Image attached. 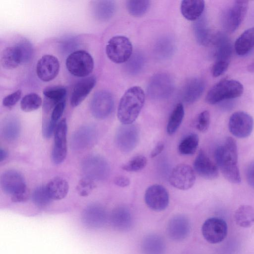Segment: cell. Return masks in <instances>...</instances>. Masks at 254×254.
Returning <instances> with one entry per match:
<instances>
[{
	"mask_svg": "<svg viewBox=\"0 0 254 254\" xmlns=\"http://www.w3.org/2000/svg\"><path fill=\"white\" fill-rule=\"evenodd\" d=\"M216 162L224 177L230 182L238 184L241 176L238 167V151L236 141L228 137L215 149Z\"/></svg>",
	"mask_w": 254,
	"mask_h": 254,
	"instance_id": "1",
	"label": "cell"
},
{
	"mask_svg": "<svg viewBox=\"0 0 254 254\" xmlns=\"http://www.w3.org/2000/svg\"><path fill=\"white\" fill-rule=\"evenodd\" d=\"M145 101V94L139 86L128 89L121 98L117 117L122 124H132L138 117Z\"/></svg>",
	"mask_w": 254,
	"mask_h": 254,
	"instance_id": "2",
	"label": "cell"
},
{
	"mask_svg": "<svg viewBox=\"0 0 254 254\" xmlns=\"http://www.w3.org/2000/svg\"><path fill=\"white\" fill-rule=\"evenodd\" d=\"M212 42L215 48V61L212 68V74L214 77H217L223 74L228 68L232 47L228 37L221 32H218L213 36Z\"/></svg>",
	"mask_w": 254,
	"mask_h": 254,
	"instance_id": "3",
	"label": "cell"
},
{
	"mask_svg": "<svg viewBox=\"0 0 254 254\" xmlns=\"http://www.w3.org/2000/svg\"><path fill=\"white\" fill-rule=\"evenodd\" d=\"M243 91V85L239 81L234 79H223L209 90L206 96V101L209 104H216L226 100L238 98L241 96Z\"/></svg>",
	"mask_w": 254,
	"mask_h": 254,
	"instance_id": "4",
	"label": "cell"
},
{
	"mask_svg": "<svg viewBox=\"0 0 254 254\" xmlns=\"http://www.w3.org/2000/svg\"><path fill=\"white\" fill-rule=\"evenodd\" d=\"M66 67L73 75L78 77H87L94 68V60L91 55L84 50H77L66 58Z\"/></svg>",
	"mask_w": 254,
	"mask_h": 254,
	"instance_id": "5",
	"label": "cell"
},
{
	"mask_svg": "<svg viewBox=\"0 0 254 254\" xmlns=\"http://www.w3.org/2000/svg\"><path fill=\"white\" fill-rule=\"evenodd\" d=\"M106 52L108 58L114 63L127 62L132 55V46L129 40L124 36H116L108 42Z\"/></svg>",
	"mask_w": 254,
	"mask_h": 254,
	"instance_id": "6",
	"label": "cell"
},
{
	"mask_svg": "<svg viewBox=\"0 0 254 254\" xmlns=\"http://www.w3.org/2000/svg\"><path fill=\"white\" fill-rule=\"evenodd\" d=\"M81 169L85 177L93 181L105 180L110 173V166L107 161L98 155H90L82 161Z\"/></svg>",
	"mask_w": 254,
	"mask_h": 254,
	"instance_id": "7",
	"label": "cell"
},
{
	"mask_svg": "<svg viewBox=\"0 0 254 254\" xmlns=\"http://www.w3.org/2000/svg\"><path fill=\"white\" fill-rule=\"evenodd\" d=\"M174 83L172 77L166 73H158L150 79L147 86V94L153 99L168 98L172 93Z\"/></svg>",
	"mask_w": 254,
	"mask_h": 254,
	"instance_id": "8",
	"label": "cell"
},
{
	"mask_svg": "<svg viewBox=\"0 0 254 254\" xmlns=\"http://www.w3.org/2000/svg\"><path fill=\"white\" fill-rule=\"evenodd\" d=\"M140 135L139 128L134 124H123L117 129L115 142L119 149L124 153H128L137 146Z\"/></svg>",
	"mask_w": 254,
	"mask_h": 254,
	"instance_id": "9",
	"label": "cell"
},
{
	"mask_svg": "<svg viewBox=\"0 0 254 254\" xmlns=\"http://www.w3.org/2000/svg\"><path fill=\"white\" fill-rule=\"evenodd\" d=\"M248 5V1L236 0L224 12L222 24L226 31L233 32L238 28L245 17Z\"/></svg>",
	"mask_w": 254,
	"mask_h": 254,
	"instance_id": "10",
	"label": "cell"
},
{
	"mask_svg": "<svg viewBox=\"0 0 254 254\" xmlns=\"http://www.w3.org/2000/svg\"><path fill=\"white\" fill-rule=\"evenodd\" d=\"M67 124L65 118L58 124L54 133V145L52 151V159L56 165L62 163L67 154Z\"/></svg>",
	"mask_w": 254,
	"mask_h": 254,
	"instance_id": "11",
	"label": "cell"
},
{
	"mask_svg": "<svg viewBox=\"0 0 254 254\" xmlns=\"http://www.w3.org/2000/svg\"><path fill=\"white\" fill-rule=\"evenodd\" d=\"M227 230L226 222L217 217L207 219L201 228L203 237L211 244H217L223 241L227 236Z\"/></svg>",
	"mask_w": 254,
	"mask_h": 254,
	"instance_id": "12",
	"label": "cell"
},
{
	"mask_svg": "<svg viewBox=\"0 0 254 254\" xmlns=\"http://www.w3.org/2000/svg\"><path fill=\"white\" fill-rule=\"evenodd\" d=\"M229 129L235 136L244 138L249 136L254 127V120L252 116L243 111L234 113L230 117Z\"/></svg>",
	"mask_w": 254,
	"mask_h": 254,
	"instance_id": "13",
	"label": "cell"
},
{
	"mask_svg": "<svg viewBox=\"0 0 254 254\" xmlns=\"http://www.w3.org/2000/svg\"><path fill=\"white\" fill-rule=\"evenodd\" d=\"M114 105V99L110 92L105 90L99 91L93 95L91 99V113L96 119H105L112 113Z\"/></svg>",
	"mask_w": 254,
	"mask_h": 254,
	"instance_id": "14",
	"label": "cell"
},
{
	"mask_svg": "<svg viewBox=\"0 0 254 254\" xmlns=\"http://www.w3.org/2000/svg\"><path fill=\"white\" fill-rule=\"evenodd\" d=\"M195 175L194 171L189 165L181 164L176 166L172 171L169 177L170 184L179 190H187L194 184Z\"/></svg>",
	"mask_w": 254,
	"mask_h": 254,
	"instance_id": "15",
	"label": "cell"
},
{
	"mask_svg": "<svg viewBox=\"0 0 254 254\" xmlns=\"http://www.w3.org/2000/svg\"><path fill=\"white\" fill-rule=\"evenodd\" d=\"M0 184L2 191L11 196L27 190L23 175L15 170L4 172L0 176Z\"/></svg>",
	"mask_w": 254,
	"mask_h": 254,
	"instance_id": "16",
	"label": "cell"
},
{
	"mask_svg": "<svg viewBox=\"0 0 254 254\" xmlns=\"http://www.w3.org/2000/svg\"><path fill=\"white\" fill-rule=\"evenodd\" d=\"M144 199L147 205L154 211L166 209L169 202V196L166 189L162 185H154L145 191Z\"/></svg>",
	"mask_w": 254,
	"mask_h": 254,
	"instance_id": "17",
	"label": "cell"
},
{
	"mask_svg": "<svg viewBox=\"0 0 254 254\" xmlns=\"http://www.w3.org/2000/svg\"><path fill=\"white\" fill-rule=\"evenodd\" d=\"M97 137V131L94 127L85 126L74 133L71 139V146L78 151L88 149L95 144Z\"/></svg>",
	"mask_w": 254,
	"mask_h": 254,
	"instance_id": "18",
	"label": "cell"
},
{
	"mask_svg": "<svg viewBox=\"0 0 254 254\" xmlns=\"http://www.w3.org/2000/svg\"><path fill=\"white\" fill-rule=\"evenodd\" d=\"M60 66L59 61L56 57L45 55L37 63L36 73L39 78L43 81H50L58 74Z\"/></svg>",
	"mask_w": 254,
	"mask_h": 254,
	"instance_id": "19",
	"label": "cell"
},
{
	"mask_svg": "<svg viewBox=\"0 0 254 254\" xmlns=\"http://www.w3.org/2000/svg\"><path fill=\"white\" fill-rule=\"evenodd\" d=\"M193 167L194 171L200 177L208 180L217 178V166L210 160L202 150H200L196 157Z\"/></svg>",
	"mask_w": 254,
	"mask_h": 254,
	"instance_id": "20",
	"label": "cell"
},
{
	"mask_svg": "<svg viewBox=\"0 0 254 254\" xmlns=\"http://www.w3.org/2000/svg\"><path fill=\"white\" fill-rule=\"evenodd\" d=\"M96 83V77L89 76L78 81L72 91L70 102L73 107L80 105L93 89Z\"/></svg>",
	"mask_w": 254,
	"mask_h": 254,
	"instance_id": "21",
	"label": "cell"
},
{
	"mask_svg": "<svg viewBox=\"0 0 254 254\" xmlns=\"http://www.w3.org/2000/svg\"><path fill=\"white\" fill-rule=\"evenodd\" d=\"M190 230L189 220L183 215H177L168 223L167 233L169 237L175 241H181L188 235Z\"/></svg>",
	"mask_w": 254,
	"mask_h": 254,
	"instance_id": "22",
	"label": "cell"
},
{
	"mask_svg": "<svg viewBox=\"0 0 254 254\" xmlns=\"http://www.w3.org/2000/svg\"><path fill=\"white\" fill-rule=\"evenodd\" d=\"M205 88L204 81L197 77L189 79L184 84L181 91L183 100L187 103H192L201 96Z\"/></svg>",
	"mask_w": 254,
	"mask_h": 254,
	"instance_id": "23",
	"label": "cell"
},
{
	"mask_svg": "<svg viewBox=\"0 0 254 254\" xmlns=\"http://www.w3.org/2000/svg\"><path fill=\"white\" fill-rule=\"evenodd\" d=\"M205 2L202 0H184L182 1L181 11L187 19L195 21L199 18L204 10Z\"/></svg>",
	"mask_w": 254,
	"mask_h": 254,
	"instance_id": "24",
	"label": "cell"
},
{
	"mask_svg": "<svg viewBox=\"0 0 254 254\" xmlns=\"http://www.w3.org/2000/svg\"><path fill=\"white\" fill-rule=\"evenodd\" d=\"M66 89L62 86H48L43 90V94L46 101L44 105V109L48 112L60 101L65 99L66 95Z\"/></svg>",
	"mask_w": 254,
	"mask_h": 254,
	"instance_id": "25",
	"label": "cell"
},
{
	"mask_svg": "<svg viewBox=\"0 0 254 254\" xmlns=\"http://www.w3.org/2000/svg\"><path fill=\"white\" fill-rule=\"evenodd\" d=\"M47 190L52 200H59L64 198L68 193L69 185L62 177H55L46 185Z\"/></svg>",
	"mask_w": 254,
	"mask_h": 254,
	"instance_id": "26",
	"label": "cell"
},
{
	"mask_svg": "<svg viewBox=\"0 0 254 254\" xmlns=\"http://www.w3.org/2000/svg\"><path fill=\"white\" fill-rule=\"evenodd\" d=\"M22 63L21 56L16 45L6 47L2 51L0 55V64L4 68L12 69L16 68Z\"/></svg>",
	"mask_w": 254,
	"mask_h": 254,
	"instance_id": "27",
	"label": "cell"
},
{
	"mask_svg": "<svg viewBox=\"0 0 254 254\" xmlns=\"http://www.w3.org/2000/svg\"><path fill=\"white\" fill-rule=\"evenodd\" d=\"M111 222L117 229L126 231L130 228L132 224V218L128 210L125 207L115 208L111 214Z\"/></svg>",
	"mask_w": 254,
	"mask_h": 254,
	"instance_id": "28",
	"label": "cell"
},
{
	"mask_svg": "<svg viewBox=\"0 0 254 254\" xmlns=\"http://www.w3.org/2000/svg\"><path fill=\"white\" fill-rule=\"evenodd\" d=\"M254 47V26L245 30L235 43L236 53L240 56L248 54Z\"/></svg>",
	"mask_w": 254,
	"mask_h": 254,
	"instance_id": "29",
	"label": "cell"
},
{
	"mask_svg": "<svg viewBox=\"0 0 254 254\" xmlns=\"http://www.w3.org/2000/svg\"><path fill=\"white\" fill-rule=\"evenodd\" d=\"M141 249L144 254H163L165 245L164 240L159 236L151 234L143 239Z\"/></svg>",
	"mask_w": 254,
	"mask_h": 254,
	"instance_id": "30",
	"label": "cell"
},
{
	"mask_svg": "<svg viewBox=\"0 0 254 254\" xmlns=\"http://www.w3.org/2000/svg\"><path fill=\"white\" fill-rule=\"evenodd\" d=\"M193 28L195 38L199 44L206 46L212 42L213 36L204 17H200L195 20Z\"/></svg>",
	"mask_w": 254,
	"mask_h": 254,
	"instance_id": "31",
	"label": "cell"
},
{
	"mask_svg": "<svg viewBox=\"0 0 254 254\" xmlns=\"http://www.w3.org/2000/svg\"><path fill=\"white\" fill-rule=\"evenodd\" d=\"M175 44L172 38L165 36L160 38L156 42L154 47V53L159 59H167L172 56L175 51Z\"/></svg>",
	"mask_w": 254,
	"mask_h": 254,
	"instance_id": "32",
	"label": "cell"
},
{
	"mask_svg": "<svg viewBox=\"0 0 254 254\" xmlns=\"http://www.w3.org/2000/svg\"><path fill=\"white\" fill-rule=\"evenodd\" d=\"M20 124L19 121L14 117L5 120L1 127V134L3 138L8 141H13L19 136Z\"/></svg>",
	"mask_w": 254,
	"mask_h": 254,
	"instance_id": "33",
	"label": "cell"
},
{
	"mask_svg": "<svg viewBox=\"0 0 254 254\" xmlns=\"http://www.w3.org/2000/svg\"><path fill=\"white\" fill-rule=\"evenodd\" d=\"M234 217L239 226L250 227L254 223V209L248 205H242L236 210Z\"/></svg>",
	"mask_w": 254,
	"mask_h": 254,
	"instance_id": "34",
	"label": "cell"
},
{
	"mask_svg": "<svg viewBox=\"0 0 254 254\" xmlns=\"http://www.w3.org/2000/svg\"><path fill=\"white\" fill-rule=\"evenodd\" d=\"M185 115L184 108L182 104H178L172 111L169 119L167 132L170 134H174L180 127Z\"/></svg>",
	"mask_w": 254,
	"mask_h": 254,
	"instance_id": "35",
	"label": "cell"
},
{
	"mask_svg": "<svg viewBox=\"0 0 254 254\" xmlns=\"http://www.w3.org/2000/svg\"><path fill=\"white\" fill-rule=\"evenodd\" d=\"M199 143V137L195 133H190L180 142L178 150L183 155H192L196 151Z\"/></svg>",
	"mask_w": 254,
	"mask_h": 254,
	"instance_id": "36",
	"label": "cell"
},
{
	"mask_svg": "<svg viewBox=\"0 0 254 254\" xmlns=\"http://www.w3.org/2000/svg\"><path fill=\"white\" fill-rule=\"evenodd\" d=\"M42 99L37 94L31 93L24 96L20 102V108L25 112L35 111L41 106Z\"/></svg>",
	"mask_w": 254,
	"mask_h": 254,
	"instance_id": "37",
	"label": "cell"
},
{
	"mask_svg": "<svg viewBox=\"0 0 254 254\" xmlns=\"http://www.w3.org/2000/svg\"><path fill=\"white\" fill-rule=\"evenodd\" d=\"M145 64V58L143 55L136 52L127 61L126 67L127 71L130 74H136L143 68Z\"/></svg>",
	"mask_w": 254,
	"mask_h": 254,
	"instance_id": "38",
	"label": "cell"
},
{
	"mask_svg": "<svg viewBox=\"0 0 254 254\" xmlns=\"http://www.w3.org/2000/svg\"><path fill=\"white\" fill-rule=\"evenodd\" d=\"M150 3L147 0H129L127 1V7L131 15L140 16L147 11Z\"/></svg>",
	"mask_w": 254,
	"mask_h": 254,
	"instance_id": "39",
	"label": "cell"
},
{
	"mask_svg": "<svg viewBox=\"0 0 254 254\" xmlns=\"http://www.w3.org/2000/svg\"><path fill=\"white\" fill-rule=\"evenodd\" d=\"M32 198L35 205L41 207L47 205L52 200L48 192L46 186L36 188L32 193Z\"/></svg>",
	"mask_w": 254,
	"mask_h": 254,
	"instance_id": "40",
	"label": "cell"
},
{
	"mask_svg": "<svg viewBox=\"0 0 254 254\" xmlns=\"http://www.w3.org/2000/svg\"><path fill=\"white\" fill-rule=\"evenodd\" d=\"M147 160L143 155H137L124 164L122 168L127 172H136L143 169L146 165Z\"/></svg>",
	"mask_w": 254,
	"mask_h": 254,
	"instance_id": "41",
	"label": "cell"
},
{
	"mask_svg": "<svg viewBox=\"0 0 254 254\" xmlns=\"http://www.w3.org/2000/svg\"><path fill=\"white\" fill-rule=\"evenodd\" d=\"M16 46L19 50L22 63H28L31 60L33 53V49L31 43L26 39H23Z\"/></svg>",
	"mask_w": 254,
	"mask_h": 254,
	"instance_id": "42",
	"label": "cell"
},
{
	"mask_svg": "<svg viewBox=\"0 0 254 254\" xmlns=\"http://www.w3.org/2000/svg\"><path fill=\"white\" fill-rule=\"evenodd\" d=\"M95 187L93 181L84 177L79 181L76 190L80 196H87L92 191Z\"/></svg>",
	"mask_w": 254,
	"mask_h": 254,
	"instance_id": "43",
	"label": "cell"
},
{
	"mask_svg": "<svg viewBox=\"0 0 254 254\" xmlns=\"http://www.w3.org/2000/svg\"><path fill=\"white\" fill-rule=\"evenodd\" d=\"M210 122V114L208 111L205 110L198 115L195 121L194 125L197 130L204 132L208 129Z\"/></svg>",
	"mask_w": 254,
	"mask_h": 254,
	"instance_id": "44",
	"label": "cell"
},
{
	"mask_svg": "<svg viewBox=\"0 0 254 254\" xmlns=\"http://www.w3.org/2000/svg\"><path fill=\"white\" fill-rule=\"evenodd\" d=\"M99 9L100 16L103 19H108L113 15L115 11V2L111 0L101 1Z\"/></svg>",
	"mask_w": 254,
	"mask_h": 254,
	"instance_id": "45",
	"label": "cell"
},
{
	"mask_svg": "<svg viewBox=\"0 0 254 254\" xmlns=\"http://www.w3.org/2000/svg\"><path fill=\"white\" fill-rule=\"evenodd\" d=\"M58 123L53 121L51 117L45 118L42 124V133L46 138H50L54 134Z\"/></svg>",
	"mask_w": 254,
	"mask_h": 254,
	"instance_id": "46",
	"label": "cell"
},
{
	"mask_svg": "<svg viewBox=\"0 0 254 254\" xmlns=\"http://www.w3.org/2000/svg\"><path fill=\"white\" fill-rule=\"evenodd\" d=\"M21 96V91L17 90L5 97L2 100V104L6 107H11L17 103Z\"/></svg>",
	"mask_w": 254,
	"mask_h": 254,
	"instance_id": "47",
	"label": "cell"
},
{
	"mask_svg": "<svg viewBox=\"0 0 254 254\" xmlns=\"http://www.w3.org/2000/svg\"><path fill=\"white\" fill-rule=\"evenodd\" d=\"M65 107V99H64L58 103L53 108L52 110L51 118V119L58 123L62 117Z\"/></svg>",
	"mask_w": 254,
	"mask_h": 254,
	"instance_id": "48",
	"label": "cell"
},
{
	"mask_svg": "<svg viewBox=\"0 0 254 254\" xmlns=\"http://www.w3.org/2000/svg\"><path fill=\"white\" fill-rule=\"evenodd\" d=\"M246 178L249 185L254 188V161L247 167Z\"/></svg>",
	"mask_w": 254,
	"mask_h": 254,
	"instance_id": "49",
	"label": "cell"
},
{
	"mask_svg": "<svg viewBox=\"0 0 254 254\" xmlns=\"http://www.w3.org/2000/svg\"><path fill=\"white\" fill-rule=\"evenodd\" d=\"M29 197L28 190L11 196V200L14 202H21L27 201Z\"/></svg>",
	"mask_w": 254,
	"mask_h": 254,
	"instance_id": "50",
	"label": "cell"
},
{
	"mask_svg": "<svg viewBox=\"0 0 254 254\" xmlns=\"http://www.w3.org/2000/svg\"><path fill=\"white\" fill-rule=\"evenodd\" d=\"M114 183L120 187L125 188L129 185L130 181L128 178L121 176L115 178Z\"/></svg>",
	"mask_w": 254,
	"mask_h": 254,
	"instance_id": "51",
	"label": "cell"
},
{
	"mask_svg": "<svg viewBox=\"0 0 254 254\" xmlns=\"http://www.w3.org/2000/svg\"><path fill=\"white\" fill-rule=\"evenodd\" d=\"M164 148V144L163 142L160 141L157 143L151 152L150 157L154 158L159 155Z\"/></svg>",
	"mask_w": 254,
	"mask_h": 254,
	"instance_id": "52",
	"label": "cell"
},
{
	"mask_svg": "<svg viewBox=\"0 0 254 254\" xmlns=\"http://www.w3.org/2000/svg\"><path fill=\"white\" fill-rule=\"evenodd\" d=\"M8 153L7 151L1 148L0 149V161L2 162L5 160L8 157Z\"/></svg>",
	"mask_w": 254,
	"mask_h": 254,
	"instance_id": "53",
	"label": "cell"
},
{
	"mask_svg": "<svg viewBox=\"0 0 254 254\" xmlns=\"http://www.w3.org/2000/svg\"><path fill=\"white\" fill-rule=\"evenodd\" d=\"M248 70L249 72H254V61L252 62L251 64H249L248 66Z\"/></svg>",
	"mask_w": 254,
	"mask_h": 254,
	"instance_id": "54",
	"label": "cell"
}]
</instances>
